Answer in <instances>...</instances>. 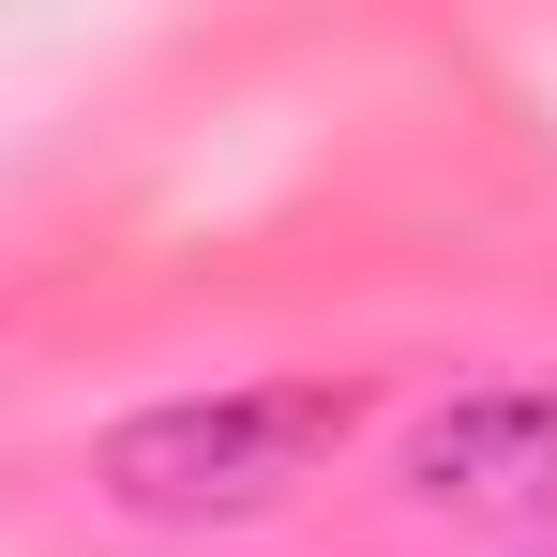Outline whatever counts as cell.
<instances>
[{
    "instance_id": "obj_2",
    "label": "cell",
    "mask_w": 557,
    "mask_h": 557,
    "mask_svg": "<svg viewBox=\"0 0 557 557\" xmlns=\"http://www.w3.org/2000/svg\"><path fill=\"white\" fill-rule=\"evenodd\" d=\"M407 497L482 528H557V392H453L407 437Z\"/></svg>"
},
{
    "instance_id": "obj_1",
    "label": "cell",
    "mask_w": 557,
    "mask_h": 557,
    "mask_svg": "<svg viewBox=\"0 0 557 557\" xmlns=\"http://www.w3.org/2000/svg\"><path fill=\"white\" fill-rule=\"evenodd\" d=\"M362 422L347 376H257V392H182V407H136L106 422V497L121 512H272L301 467Z\"/></svg>"
}]
</instances>
